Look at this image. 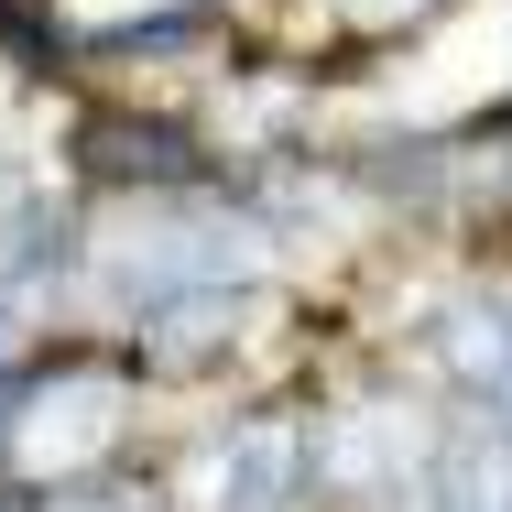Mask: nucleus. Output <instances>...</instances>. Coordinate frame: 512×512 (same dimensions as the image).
Segmentation results:
<instances>
[{
  "label": "nucleus",
  "instance_id": "f257e3e1",
  "mask_svg": "<svg viewBox=\"0 0 512 512\" xmlns=\"http://www.w3.org/2000/svg\"><path fill=\"white\" fill-rule=\"evenodd\" d=\"M295 469H306V436H295V425H251L240 447H218L207 512H284L295 502Z\"/></svg>",
  "mask_w": 512,
  "mask_h": 512
},
{
  "label": "nucleus",
  "instance_id": "f03ea898",
  "mask_svg": "<svg viewBox=\"0 0 512 512\" xmlns=\"http://www.w3.org/2000/svg\"><path fill=\"white\" fill-rule=\"evenodd\" d=\"M425 512H512V447H447V469H436V502Z\"/></svg>",
  "mask_w": 512,
  "mask_h": 512
}]
</instances>
